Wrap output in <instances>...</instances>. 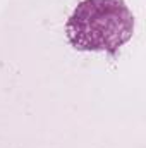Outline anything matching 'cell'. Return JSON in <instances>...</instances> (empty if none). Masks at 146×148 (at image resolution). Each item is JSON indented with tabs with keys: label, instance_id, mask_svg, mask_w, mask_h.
Returning a JSON list of instances; mask_svg holds the SVG:
<instances>
[{
	"label": "cell",
	"instance_id": "obj_1",
	"mask_svg": "<svg viewBox=\"0 0 146 148\" xmlns=\"http://www.w3.org/2000/svg\"><path fill=\"white\" fill-rule=\"evenodd\" d=\"M134 33V16L126 0H83L65 23L69 45L79 52L117 53Z\"/></svg>",
	"mask_w": 146,
	"mask_h": 148
}]
</instances>
